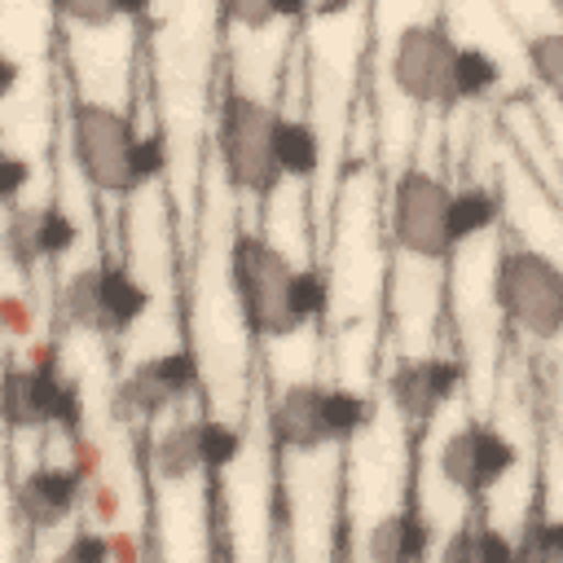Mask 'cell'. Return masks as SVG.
<instances>
[{
    "instance_id": "obj_16",
    "label": "cell",
    "mask_w": 563,
    "mask_h": 563,
    "mask_svg": "<svg viewBox=\"0 0 563 563\" xmlns=\"http://www.w3.org/2000/svg\"><path fill=\"white\" fill-rule=\"evenodd\" d=\"M422 554H431V519L418 501H405L378 515V523L365 537V559L374 563H400V559H422Z\"/></svg>"
},
{
    "instance_id": "obj_5",
    "label": "cell",
    "mask_w": 563,
    "mask_h": 563,
    "mask_svg": "<svg viewBox=\"0 0 563 563\" xmlns=\"http://www.w3.org/2000/svg\"><path fill=\"white\" fill-rule=\"evenodd\" d=\"M216 163L224 185L238 198L264 202L282 189L286 172H282V110L229 88L220 101V119H216Z\"/></svg>"
},
{
    "instance_id": "obj_4",
    "label": "cell",
    "mask_w": 563,
    "mask_h": 563,
    "mask_svg": "<svg viewBox=\"0 0 563 563\" xmlns=\"http://www.w3.org/2000/svg\"><path fill=\"white\" fill-rule=\"evenodd\" d=\"M369 422H374V405L365 391L317 383V378H295L277 387L268 405V435L277 453H290V457H317L330 449H347L352 440L365 435Z\"/></svg>"
},
{
    "instance_id": "obj_22",
    "label": "cell",
    "mask_w": 563,
    "mask_h": 563,
    "mask_svg": "<svg viewBox=\"0 0 563 563\" xmlns=\"http://www.w3.org/2000/svg\"><path fill=\"white\" fill-rule=\"evenodd\" d=\"M545 106H550V101H545ZM545 136H550V150H554L559 172H563V110H559V106L545 110Z\"/></svg>"
},
{
    "instance_id": "obj_7",
    "label": "cell",
    "mask_w": 563,
    "mask_h": 563,
    "mask_svg": "<svg viewBox=\"0 0 563 563\" xmlns=\"http://www.w3.org/2000/svg\"><path fill=\"white\" fill-rule=\"evenodd\" d=\"M493 303L528 343L563 339V260L537 242H506L493 260Z\"/></svg>"
},
{
    "instance_id": "obj_14",
    "label": "cell",
    "mask_w": 563,
    "mask_h": 563,
    "mask_svg": "<svg viewBox=\"0 0 563 563\" xmlns=\"http://www.w3.org/2000/svg\"><path fill=\"white\" fill-rule=\"evenodd\" d=\"M4 242L22 268H35L44 260H62L75 246V220L57 202H44V207L13 202L4 220Z\"/></svg>"
},
{
    "instance_id": "obj_19",
    "label": "cell",
    "mask_w": 563,
    "mask_h": 563,
    "mask_svg": "<svg viewBox=\"0 0 563 563\" xmlns=\"http://www.w3.org/2000/svg\"><path fill=\"white\" fill-rule=\"evenodd\" d=\"M220 9L224 22H233L238 31H268L277 22H290L308 9V0H211Z\"/></svg>"
},
{
    "instance_id": "obj_8",
    "label": "cell",
    "mask_w": 563,
    "mask_h": 563,
    "mask_svg": "<svg viewBox=\"0 0 563 563\" xmlns=\"http://www.w3.org/2000/svg\"><path fill=\"white\" fill-rule=\"evenodd\" d=\"M242 453V435L216 418H176L163 422L150 440V479L158 488H185L198 475H220Z\"/></svg>"
},
{
    "instance_id": "obj_12",
    "label": "cell",
    "mask_w": 563,
    "mask_h": 563,
    "mask_svg": "<svg viewBox=\"0 0 563 563\" xmlns=\"http://www.w3.org/2000/svg\"><path fill=\"white\" fill-rule=\"evenodd\" d=\"M198 387V369L189 352H154L136 361L119 383V413L132 422H154L185 405V396Z\"/></svg>"
},
{
    "instance_id": "obj_2",
    "label": "cell",
    "mask_w": 563,
    "mask_h": 563,
    "mask_svg": "<svg viewBox=\"0 0 563 563\" xmlns=\"http://www.w3.org/2000/svg\"><path fill=\"white\" fill-rule=\"evenodd\" d=\"M387 79L418 110H457L493 92L501 66L484 48L462 44L440 18H413L391 40Z\"/></svg>"
},
{
    "instance_id": "obj_11",
    "label": "cell",
    "mask_w": 563,
    "mask_h": 563,
    "mask_svg": "<svg viewBox=\"0 0 563 563\" xmlns=\"http://www.w3.org/2000/svg\"><path fill=\"white\" fill-rule=\"evenodd\" d=\"M387 400L405 431L422 435L462 391V361L444 352H400L383 378Z\"/></svg>"
},
{
    "instance_id": "obj_6",
    "label": "cell",
    "mask_w": 563,
    "mask_h": 563,
    "mask_svg": "<svg viewBox=\"0 0 563 563\" xmlns=\"http://www.w3.org/2000/svg\"><path fill=\"white\" fill-rule=\"evenodd\" d=\"M453 198L457 189L418 163L396 176L391 198H387V238L400 260L418 268H444L466 251L457 238Z\"/></svg>"
},
{
    "instance_id": "obj_9",
    "label": "cell",
    "mask_w": 563,
    "mask_h": 563,
    "mask_svg": "<svg viewBox=\"0 0 563 563\" xmlns=\"http://www.w3.org/2000/svg\"><path fill=\"white\" fill-rule=\"evenodd\" d=\"M515 466H519V444L497 422H462L435 449V471L444 488L471 501L497 493Z\"/></svg>"
},
{
    "instance_id": "obj_18",
    "label": "cell",
    "mask_w": 563,
    "mask_h": 563,
    "mask_svg": "<svg viewBox=\"0 0 563 563\" xmlns=\"http://www.w3.org/2000/svg\"><path fill=\"white\" fill-rule=\"evenodd\" d=\"M150 0H53V13L79 31H110L119 22H141Z\"/></svg>"
},
{
    "instance_id": "obj_10",
    "label": "cell",
    "mask_w": 563,
    "mask_h": 563,
    "mask_svg": "<svg viewBox=\"0 0 563 563\" xmlns=\"http://www.w3.org/2000/svg\"><path fill=\"white\" fill-rule=\"evenodd\" d=\"M48 352L53 347H44V356H35L31 365H9L4 374V422L13 431H75L84 418L79 383L66 378Z\"/></svg>"
},
{
    "instance_id": "obj_3",
    "label": "cell",
    "mask_w": 563,
    "mask_h": 563,
    "mask_svg": "<svg viewBox=\"0 0 563 563\" xmlns=\"http://www.w3.org/2000/svg\"><path fill=\"white\" fill-rule=\"evenodd\" d=\"M70 154L75 172L101 198H128L163 167V145L145 136L123 110L106 101H75L70 110Z\"/></svg>"
},
{
    "instance_id": "obj_21",
    "label": "cell",
    "mask_w": 563,
    "mask_h": 563,
    "mask_svg": "<svg viewBox=\"0 0 563 563\" xmlns=\"http://www.w3.org/2000/svg\"><path fill=\"white\" fill-rule=\"evenodd\" d=\"M0 176H4V185H0V189H4V202L13 207V202H18V189H22V185H26V176H31V167H26L18 154H4Z\"/></svg>"
},
{
    "instance_id": "obj_1",
    "label": "cell",
    "mask_w": 563,
    "mask_h": 563,
    "mask_svg": "<svg viewBox=\"0 0 563 563\" xmlns=\"http://www.w3.org/2000/svg\"><path fill=\"white\" fill-rule=\"evenodd\" d=\"M229 286L238 299L242 325L260 343H286L308 321L330 308V273L317 264H295L277 242L238 229L229 246Z\"/></svg>"
},
{
    "instance_id": "obj_17",
    "label": "cell",
    "mask_w": 563,
    "mask_h": 563,
    "mask_svg": "<svg viewBox=\"0 0 563 563\" xmlns=\"http://www.w3.org/2000/svg\"><path fill=\"white\" fill-rule=\"evenodd\" d=\"M523 62H528L537 88L545 92V101L563 110V22L532 31L523 40Z\"/></svg>"
},
{
    "instance_id": "obj_15",
    "label": "cell",
    "mask_w": 563,
    "mask_h": 563,
    "mask_svg": "<svg viewBox=\"0 0 563 563\" xmlns=\"http://www.w3.org/2000/svg\"><path fill=\"white\" fill-rule=\"evenodd\" d=\"M57 330L62 334H88L110 339V312H106V260L84 264L62 277L57 286Z\"/></svg>"
},
{
    "instance_id": "obj_20",
    "label": "cell",
    "mask_w": 563,
    "mask_h": 563,
    "mask_svg": "<svg viewBox=\"0 0 563 563\" xmlns=\"http://www.w3.org/2000/svg\"><path fill=\"white\" fill-rule=\"evenodd\" d=\"M282 172L286 180H303L317 172V132L303 114L282 110Z\"/></svg>"
},
{
    "instance_id": "obj_13",
    "label": "cell",
    "mask_w": 563,
    "mask_h": 563,
    "mask_svg": "<svg viewBox=\"0 0 563 563\" xmlns=\"http://www.w3.org/2000/svg\"><path fill=\"white\" fill-rule=\"evenodd\" d=\"M84 501V475L79 466H62V462H44L31 466L18 484H13V515L26 532H53L62 528Z\"/></svg>"
}]
</instances>
